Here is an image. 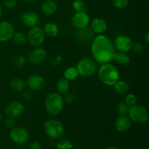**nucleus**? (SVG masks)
<instances>
[{"mask_svg": "<svg viewBox=\"0 0 149 149\" xmlns=\"http://www.w3.org/2000/svg\"><path fill=\"white\" fill-rule=\"evenodd\" d=\"M113 87H114V90L116 91V93L121 95L127 94L128 90H129V85L126 81H123V80H118L113 84Z\"/></svg>", "mask_w": 149, "mask_h": 149, "instance_id": "5701e85b", "label": "nucleus"}, {"mask_svg": "<svg viewBox=\"0 0 149 149\" xmlns=\"http://www.w3.org/2000/svg\"><path fill=\"white\" fill-rule=\"evenodd\" d=\"M44 131L49 138L52 139H59L65 132L63 124L59 120L48 119L44 124Z\"/></svg>", "mask_w": 149, "mask_h": 149, "instance_id": "20e7f679", "label": "nucleus"}, {"mask_svg": "<svg viewBox=\"0 0 149 149\" xmlns=\"http://www.w3.org/2000/svg\"><path fill=\"white\" fill-rule=\"evenodd\" d=\"M1 4H0V16H1Z\"/></svg>", "mask_w": 149, "mask_h": 149, "instance_id": "37998d69", "label": "nucleus"}, {"mask_svg": "<svg viewBox=\"0 0 149 149\" xmlns=\"http://www.w3.org/2000/svg\"><path fill=\"white\" fill-rule=\"evenodd\" d=\"M17 1L16 0H4V6L7 10H13L15 7Z\"/></svg>", "mask_w": 149, "mask_h": 149, "instance_id": "2f4dec72", "label": "nucleus"}, {"mask_svg": "<svg viewBox=\"0 0 149 149\" xmlns=\"http://www.w3.org/2000/svg\"><path fill=\"white\" fill-rule=\"evenodd\" d=\"M47 57V52L46 49L42 47H37L32 50L29 55V60L31 63L33 65H40Z\"/></svg>", "mask_w": 149, "mask_h": 149, "instance_id": "ddd939ff", "label": "nucleus"}, {"mask_svg": "<svg viewBox=\"0 0 149 149\" xmlns=\"http://www.w3.org/2000/svg\"><path fill=\"white\" fill-rule=\"evenodd\" d=\"M15 33L13 24L7 20L0 22V42H6L12 39Z\"/></svg>", "mask_w": 149, "mask_h": 149, "instance_id": "f8f14e48", "label": "nucleus"}, {"mask_svg": "<svg viewBox=\"0 0 149 149\" xmlns=\"http://www.w3.org/2000/svg\"><path fill=\"white\" fill-rule=\"evenodd\" d=\"M130 107L124 102H120L117 104L116 106V111H117V113H119V115H122V116H124V115H127L128 113V111H129Z\"/></svg>", "mask_w": 149, "mask_h": 149, "instance_id": "c756f323", "label": "nucleus"}, {"mask_svg": "<svg viewBox=\"0 0 149 149\" xmlns=\"http://www.w3.org/2000/svg\"><path fill=\"white\" fill-rule=\"evenodd\" d=\"M128 115L130 119L137 124H144L148 119V110L140 105H135L130 108Z\"/></svg>", "mask_w": 149, "mask_h": 149, "instance_id": "423d86ee", "label": "nucleus"}, {"mask_svg": "<svg viewBox=\"0 0 149 149\" xmlns=\"http://www.w3.org/2000/svg\"><path fill=\"white\" fill-rule=\"evenodd\" d=\"M115 127H116V130L119 132H121V133L126 132L130 128L131 120L126 115H124V116L120 115L115 122Z\"/></svg>", "mask_w": 149, "mask_h": 149, "instance_id": "f3484780", "label": "nucleus"}, {"mask_svg": "<svg viewBox=\"0 0 149 149\" xmlns=\"http://www.w3.org/2000/svg\"><path fill=\"white\" fill-rule=\"evenodd\" d=\"M4 124H5V126L7 128H8V129H13V128L15 127V125L14 118L8 117L5 120Z\"/></svg>", "mask_w": 149, "mask_h": 149, "instance_id": "c9c22d12", "label": "nucleus"}, {"mask_svg": "<svg viewBox=\"0 0 149 149\" xmlns=\"http://www.w3.org/2000/svg\"><path fill=\"white\" fill-rule=\"evenodd\" d=\"M13 42L17 45H24L27 42V38H26V34L21 31L15 32L13 37Z\"/></svg>", "mask_w": 149, "mask_h": 149, "instance_id": "393cba45", "label": "nucleus"}, {"mask_svg": "<svg viewBox=\"0 0 149 149\" xmlns=\"http://www.w3.org/2000/svg\"><path fill=\"white\" fill-rule=\"evenodd\" d=\"M144 39H145L146 43H148L149 42V31L148 30L146 32L145 35H144Z\"/></svg>", "mask_w": 149, "mask_h": 149, "instance_id": "58836bf2", "label": "nucleus"}, {"mask_svg": "<svg viewBox=\"0 0 149 149\" xmlns=\"http://www.w3.org/2000/svg\"><path fill=\"white\" fill-rule=\"evenodd\" d=\"M9 135L11 141L18 145L26 144L29 141L30 138L27 130L22 127H14L13 129H11Z\"/></svg>", "mask_w": 149, "mask_h": 149, "instance_id": "6e6552de", "label": "nucleus"}, {"mask_svg": "<svg viewBox=\"0 0 149 149\" xmlns=\"http://www.w3.org/2000/svg\"><path fill=\"white\" fill-rule=\"evenodd\" d=\"M63 60V58L62 55H58L57 56L54 57L52 60V64L53 65H58L62 63Z\"/></svg>", "mask_w": 149, "mask_h": 149, "instance_id": "e433bc0d", "label": "nucleus"}, {"mask_svg": "<svg viewBox=\"0 0 149 149\" xmlns=\"http://www.w3.org/2000/svg\"><path fill=\"white\" fill-rule=\"evenodd\" d=\"M98 77L106 85L113 86L118 80L120 79V74L113 64L106 63L100 65L98 70Z\"/></svg>", "mask_w": 149, "mask_h": 149, "instance_id": "f03ea898", "label": "nucleus"}, {"mask_svg": "<svg viewBox=\"0 0 149 149\" xmlns=\"http://www.w3.org/2000/svg\"><path fill=\"white\" fill-rule=\"evenodd\" d=\"M26 63V58L24 55H17L13 59V65L17 68H20L25 65Z\"/></svg>", "mask_w": 149, "mask_h": 149, "instance_id": "cd10ccee", "label": "nucleus"}, {"mask_svg": "<svg viewBox=\"0 0 149 149\" xmlns=\"http://www.w3.org/2000/svg\"><path fill=\"white\" fill-rule=\"evenodd\" d=\"M1 122H2V115H1V113H0V125H1Z\"/></svg>", "mask_w": 149, "mask_h": 149, "instance_id": "a19ab883", "label": "nucleus"}, {"mask_svg": "<svg viewBox=\"0 0 149 149\" xmlns=\"http://www.w3.org/2000/svg\"><path fill=\"white\" fill-rule=\"evenodd\" d=\"M26 38L30 45L34 47H39L45 42V34L42 28L34 26L29 30Z\"/></svg>", "mask_w": 149, "mask_h": 149, "instance_id": "0eeeda50", "label": "nucleus"}, {"mask_svg": "<svg viewBox=\"0 0 149 149\" xmlns=\"http://www.w3.org/2000/svg\"><path fill=\"white\" fill-rule=\"evenodd\" d=\"M29 149H42V145L38 141H33L29 146Z\"/></svg>", "mask_w": 149, "mask_h": 149, "instance_id": "4c0bfd02", "label": "nucleus"}, {"mask_svg": "<svg viewBox=\"0 0 149 149\" xmlns=\"http://www.w3.org/2000/svg\"><path fill=\"white\" fill-rule=\"evenodd\" d=\"M132 49L135 53H141V52L143 51L144 47L141 42H136L135 44H132Z\"/></svg>", "mask_w": 149, "mask_h": 149, "instance_id": "473e14b6", "label": "nucleus"}, {"mask_svg": "<svg viewBox=\"0 0 149 149\" xmlns=\"http://www.w3.org/2000/svg\"><path fill=\"white\" fill-rule=\"evenodd\" d=\"M27 84L29 89L32 91H39L45 87L46 81L42 76L33 74L29 77L27 80Z\"/></svg>", "mask_w": 149, "mask_h": 149, "instance_id": "4468645a", "label": "nucleus"}, {"mask_svg": "<svg viewBox=\"0 0 149 149\" xmlns=\"http://www.w3.org/2000/svg\"><path fill=\"white\" fill-rule=\"evenodd\" d=\"M45 34L49 37L53 38L55 37L59 33V28L58 25L54 23H48L45 24L43 29Z\"/></svg>", "mask_w": 149, "mask_h": 149, "instance_id": "412c9836", "label": "nucleus"}, {"mask_svg": "<svg viewBox=\"0 0 149 149\" xmlns=\"http://www.w3.org/2000/svg\"><path fill=\"white\" fill-rule=\"evenodd\" d=\"M79 76V71L75 67H68L64 71V78L66 79L69 81L77 79Z\"/></svg>", "mask_w": 149, "mask_h": 149, "instance_id": "b1692460", "label": "nucleus"}, {"mask_svg": "<svg viewBox=\"0 0 149 149\" xmlns=\"http://www.w3.org/2000/svg\"><path fill=\"white\" fill-rule=\"evenodd\" d=\"M0 149H2V148H1V147H0Z\"/></svg>", "mask_w": 149, "mask_h": 149, "instance_id": "c03bdc74", "label": "nucleus"}, {"mask_svg": "<svg viewBox=\"0 0 149 149\" xmlns=\"http://www.w3.org/2000/svg\"><path fill=\"white\" fill-rule=\"evenodd\" d=\"M45 106L47 112L51 116H57L63 109L64 100L59 93H49L45 98Z\"/></svg>", "mask_w": 149, "mask_h": 149, "instance_id": "7ed1b4c3", "label": "nucleus"}, {"mask_svg": "<svg viewBox=\"0 0 149 149\" xmlns=\"http://www.w3.org/2000/svg\"><path fill=\"white\" fill-rule=\"evenodd\" d=\"M70 82L65 78H61L56 84V90L60 95H65L69 91Z\"/></svg>", "mask_w": 149, "mask_h": 149, "instance_id": "4be33fe9", "label": "nucleus"}, {"mask_svg": "<svg viewBox=\"0 0 149 149\" xmlns=\"http://www.w3.org/2000/svg\"><path fill=\"white\" fill-rule=\"evenodd\" d=\"M106 149H119L118 148H116V147H113V146H111V147H109V148H107Z\"/></svg>", "mask_w": 149, "mask_h": 149, "instance_id": "ea45409f", "label": "nucleus"}, {"mask_svg": "<svg viewBox=\"0 0 149 149\" xmlns=\"http://www.w3.org/2000/svg\"><path fill=\"white\" fill-rule=\"evenodd\" d=\"M10 88L15 93H20L26 88V84L24 80L21 78H14L10 81Z\"/></svg>", "mask_w": 149, "mask_h": 149, "instance_id": "aec40b11", "label": "nucleus"}, {"mask_svg": "<svg viewBox=\"0 0 149 149\" xmlns=\"http://www.w3.org/2000/svg\"><path fill=\"white\" fill-rule=\"evenodd\" d=\"M108 29V25L106 20L100 17H95L91 22V31L95 33L102 34Z\"/></svg>", "mask_w": 149, "mask_h": 149, "instance_id": "dca6fc26", "label": "nucleus"}, {"mask_svg": "<svg viewBox=\"0 0 149 149\" xmlns=\"http://www.w3.org/2000/svg\"><path fill=\"white\" fill-rule=\"evenodd\" d=\"M116 52L113 43L108 36L98 34L93 41L91 53L95 61L100 64L110 63L113 61Z\"/></svg>", "mask_w": 149, "mask_h": 149, "instance_id": "f257e3e1", "label": "nucleus"}, {"mask_svg": "<svg viewBox=\"0 0 149 149\" xmlns=\"http://www.w3.org/2000/svg\"><path fill=\"white\" fill-rule=\"evenodd\" d=\"M72 7L77 13L86 12L87 10V6L83 0H74L72 3Z\"/></svg>", "mask_w": 149, "mask_h": 149, "instance_id": "bb28decb", "label": "nucleus"}, {"mask_svg": "<svg viewBox=\"0 0 149 149\" xmlns=\"http://www.w3.org/2000/svg\"><path fill=\"white\" fill-rule=\"evenodd\" d=\"M129 1L130 0H112V4L116 8L122 10L128 5Z\"/></svg>", "mask_w": 149, "mask_h": 149, "instance_id": "7c9ffc66", "label": "nucleus"}, {"mask_svg": "<svg viewBox=\"0 0 149 149\" xmlns=\"http://www.w3.org/2000/svg\"><path fill=\"white\" fill-rule=\"evenodd\" d=\"M113 60L116 63L122 65H125L129 64L130 62V57L128 55L127 52H115L113 55Z\"/></svg>", "mask_w": 149, "mask_h": 149, "instance_id": "6ab92c4d", "label": "nucleus"}, {"mask_svg": "<svg viewBox=\"0 0 149 149\" xmlns=\"http://www.w3.org/2000/svg\"><path fill=\"white\" fill-rule=\"evenodd\" d=\"M58 10V4L55 0H45L41 4V10L46 16L55 14Z\"/></svg>", "mask_w": 149, "mask_h": 149, "instance_id": "a211bd4d", "label": "nucleus"}, {"mask_svg": "<svg viewBox=\"0 0 149 149\" xmlns=\"http://www.w3.org/2000/svg\"><path fill=\"white\" fill-rule=\"evenodd\" d=\"M24 106L21 102L13 100L7 105L5 108V113L8 117H19L24 111Z\"/></svg>", "mask_w": 149, "mask_h": 149, "instance_id": "9d476101", "label": "nucleus"}, {"mask_svg": "<svg viewBox=\"0 0 149 149\" xmlns=\"http://www.w3.org/2000/svg\"><path fill=\"white\" fill-rule=\"evenodd\" d=\"M21 22L26 26L29 28L34 27L39 23V16L36 13L32 11L25 12L21 15Z\"/></svg>", "mask_w": 149, "mask_h": 149, "instance_id": "2eb2a0df", "label": "nucleus"}, {"mask_svg": "<svg viewBox=\"0 0 149 149\" xmlns=\"http://www.w3.org/2000/svg\"><path fill=\"white\" fill-rule=\"evenodd\" d=\"M125 103L129 106L130 108L132 107V106L137 105L138 103V100H137V97L132 93H129L127 94L126 97L125 98Z\"/></svg>", "mask_w": 149, "mask_h": 149, "instance_id": "c85d7f7f", "label": "nucleus"}, {"mask_svg": "<svg viewBox=\"0 0 149 149\" xmlns=\"http://www.w3.org/2000/svg\"><path fill=\"white\" fill-rule=\"evenodd\" d=\"M77 68L79 75L82 77H90L95 73L97 66L94 60L90 58H82L77 63Z\"/></svg>", "mask_w": 149, "mask_h": 149, "instance_id": "39448f33", "label": "nucleus"}, {"mask_svg": "<svg viewBox=\"0 0 149 149\" xmlns=\"http://www.w3.org/2000/svg\"><path fill=\"white\" fill-rule=\"evenodd\" d=\"M132 41L128 36L120 34L116 36L113 42L115 49L119 52H128L132 49Z\"/></svg>", "mask_w": 149, "mask_h": 149, "instance_id": "1a4fd4ad", "label": "nucleus"}, {"mask_svg": "<svg viewBox=\"0 0 149 149\" xmlns=\"http://www.w3.org/2000/svg\"><path fill=\"white\" fill-rule=\"evenodd\" d=\"M63 98L64 102H66L68 103H72L76 100V96L73 93H69L68 92L67 93H65V96Z\"/></svg>", "mask_w": 149, "mask_h": 149, "instance_id": "72a5a7b5", "label": "nucleus"}, {"mask_svg": "<svg viewBox=\"0 0 149 149\" xmlns=\"http://www.w3.org/2000/svg\"><path fill=\"white\" fill-rule=\"evenodd\" d=\"M72 25L77 30L86 29L90 23V16L86 12L77 13L72 17Z\"/></svg>", "mask_w": 149, "mask_h": 149, "instance_id": "9b49d317", "label": "nucleus"}, {"mask_svg": "<svg viewBox=\"0 0 149 149\" xmlns=\"http://www.w3.org/2000/svg\"><path fill=\"white\" fill-rule=\"evenodd\" d=\"M58 149H72L73 143L68 138H59L56 143Z\"/></svg>", "mask_w": 149, "mask_h": 149, "instance_id": "a878e982", "label": "nucleus"}, {"mask_svg": "<svg viewBox=\"0 0 149 149\" xmlns=\"http://www.w3.org/2000/svg\"><path fill=\"white\" fill-rule=\"evenodd\" d=\"M33 96V93L32 90H26L23 94V98L25 101H29L32 99Z\"/></svg>", "mask_w": 149, "mask_h": 149, "instance_id": "f704fd0d", "label": "nucleus"}, {"mask_svg": "<svg viewBox=\"0 0 149 149\" xmlns=\"http://www.w3.org/2000/svg\"><path fill=\"white\" fill-rule=\"evenodd\" d=\"M22 1H23V2H29V1H31V0H21Z\"/></svg>", "mask_w": 149, "mask_h": 149, "instance_id": "79ce46f5", "label": "nucleus"}]
</instances>
